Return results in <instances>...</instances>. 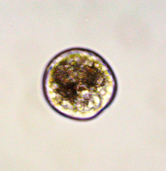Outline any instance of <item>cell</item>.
<instances>
[{
    "mask_svg": "<svg viewBox=\"0 0 166 171\" xmlns=\"http://www.w3.org/2000/svg\"><path fill=\"white\" fill-rule=\"evenodd\" d=\"M97 64L70 62L51 68L52 99L70 106H97L102 87V70Z\"/></svg>",
    "mask_w": 166,
    "mask_h": 171,
    "instance_id": "6da1fadb",
    "label": "cell"
}]
</instances>
